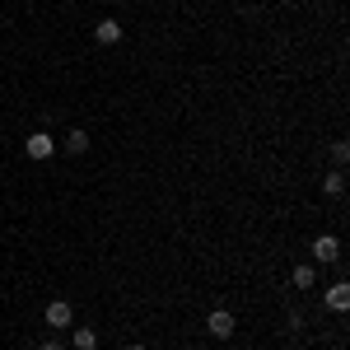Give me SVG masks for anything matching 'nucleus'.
Here are the masks:
<instances>
[{
  "instance_id": "nucleus-1",
  "label": "nucleus",
  "mask_w": 350,
  "mask_h": 350,
  "mask_svg": "<svg viewBox=\"0 0 350 350\" xmlns=\"http://www.w3.org/2000/svg\"><path fill=\"white\" fill-rule=\"evenodd\" d=\"M24 154H28V159H38V163H42V159H52V154H56V135L33 131V135L24 140Z\"/></svg>"
},
{
  "instance_id": "nucleus-2",
  "label": "nucleus",
  "mask_w": 350,
  "mask_h": 350,
  "mask_svg": "<svg viewBox=\"0 0 350 350\" xmlns=\"http://www.w3.org/2000/svg\"><path fill=\"white\" fill-rule=\"evenodd\" d=\"M313 262H323V267L341 262V239H336V234H318V239H313Z\"/></svg>"
},
{
  "instance_id": "nucleus-3",
  "label": "nucleus",
  "mask_w": 350,
  "mask_h": 350,
  "mask_svg": "<svg viewBox=\"0 0 350 350\" xmlns=\"http://www.w3.org/2000/svg\"><path fill=\"white\" fill-rule=\"evenodd\" d=\"M206 327H211V336H215V341H229V336H234V313L215 308V313L206 318Z\"/></svg>"
},
{
  "instance_id": "nucleus-4",
  "label": "nucleus",
  "mask_w": 350,
  "mask_h": 350,
  "mask_svg": "<svg viewBox=\"0 0 350 350\" xmlns=\"http://www.w3.org/2000/svg\"><path fill=\"white\" fill-rule=\"evenodd\" d=\"M70 323H75V308L66 299H52L47 304V327H70Z\"/></svg>"
},
{
  "instance_id": "nucleus-5",
  "label": "nucleus",
  "mask_w": 350,
  "mask_h": 350,
  "mask_svg": "<svg viewBox=\"0 0 350 350\" xmlns=\"http://www.w3.org/2000/svg\"><path fill=\"white\" fill-rule=\"evenodd\" d=\"M327 308H332V313H346V308H350V285H346V280L327 285Z\"/></svg>"
},
{
  "instance_id": "nucleus-6",
  "label": "nucleus",
  "mask_w": 350,
  "mask_h": 350,
  "mask_svg": "<svg viewBox=\"0 0 350 350\" xmlns=\"http://www.w3.org/2000/svg\"><path fill=\"white\" fill-rule=\"evenodd\" d=\"M94 42H103V47L122 42V24H117V19H98V28H94Z\"/></svg>"
},
{
  "instance_id": "nucleus-7",
  "label": "nucleus",
  "mask_w": 350,
  "mask_h": 350,
  "mask_svg": "<svg viewBox=\"0 0 350 350\" xmlns=\"http://www.w3.org/2000/svg\"><path fill=\"white\" fill-rule=\"evenodd\" d=\"M290 285H295V290H313V285H318V271L313 267H295L290 271Z\"/></svg>"
},
{
  "instance_id": "nucleus-8",
  "label": "nucleus",
  "mask_w": 350,
  "mask_h": 350,
  "mask_svg": "<svg viewBox=\"0 0 350 350\" xmlns=\"http://www.w3.org/2000/svg\"><path fill=\"white\" fill-rule=\"evenodd\" d=\"M61 145H66L70 154H84V150H89V135H84L80 126H75V131H66V140H61Z\"/></svg>"
},
{
  "instance_id": "nucleus-9",
  "label": "nucleus",
  "mask_w": 350,
  "mask_h": 350,
  "mask_svg": "<svg viewBox=\"0 0 350 350\" xmlns=\"http://www.w3.org/2000/svg\"><path fill=\"white\" fill-rule=\"evenodd\" d=\"M75 350H98V332L94 327H75Z\"/></svg>"
},
{
  "instance_id": "nucleus-10",
  "label": "nucleus",
  "mask_w": 350,
  "mask_h": 350,
  "mask_svg": "<svg viewBox=\"0 0 350 350\" xmlns=\"http://www.w3.org/2000/svg\"><path fill=\"white\" fill-rule=\"evenodd\" d=\"M323 191H327V196H341V191H346V173H332V178H323Z\"/></svg>"
},
{
  "instance_id": "nucleus-11",
  "label": "nucleus",
  "mask_w": 350,
  "mask_h": 350,
  "mask_svg": "<svg viewBox=\"0 0 350 350\" xmlns=\"http://www.w3.org/2000/svg\"><path fill=\"white\" fill-rule=\"evenodd\" d=\"M332 154H336V163H346L350 159V145H346V140H336V145H332Z\"/></svg>"
},
{
  "instance_id": "nucleus-12",
  "label": "nucleus",
  "mask_w": 350,
  "mask_h": 350,
  "mask_svg": "<svg viewBox=\"0 0 350 350\" xmlns=\"http://www.w3.org/2000/svg\"><path fill=\"white\" fill-rule=\"evenodd\" d=\"M38 350H66V346H61V341H42Z\"/></svg>"
},
{
  "instance_id": "nucleus-13",
  "label": "nucleus",
  "mask_w": 350,
  "mask_h": 350,
  "mask_svg": "<svg viewBox=\"0 0 350 350\" xmlns=\"http://www.w3.org/2000/svg\"><path fill=\"white\" fill-rule=\"evenodd\" d=\"M126 350H145V346H126Z\"/></svg>"
}]
</instances>
